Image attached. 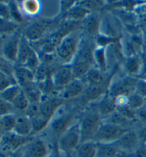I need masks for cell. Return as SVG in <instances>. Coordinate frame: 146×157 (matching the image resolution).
<instances>
[{"instance_id":"obj_21","label":"cell","mask_w":146,"mask_h":157,"mask_svg":"<svg viewBox=\"0 0 146 157\" xmlns=\"http://www.w3.org/2000/svg\"><path fill=\"white\" fill-rule=\"evenodd\" d=\"M125 155L120 151L115 142L98 143L96 157H119Z\"/></svg>"},{"instance_id":"obj_4","label":"cell","mask_w":146,"mask_h":157,"mask_svg":"<svg viewBox=\"0 0 146 157\" xmlns=\"http://www.w3.org/2000/svg\"><path fill=\"white\" fill-rule=\"evenodd\" d=\"M129 130L130 129H126L114 124L103 121L93 137V141L96 143L115 142Z\"/></svg>"},{"instance_id":"obj_54","label":"cell","mask_w":146,"mask_h":157,"mask_svg":"<svg viewBox=\"0 0 146 157\" xmlns=\"http://www.w3.org/2000/svg\"><path fill=\"white\" fill-rule=\"evenodd\" d=\"M2 75H4V73H2V71H0V76H2Z\"/></svg>"},{"instance_id":"obj_3","label":"cell","mask_w":146,"mask_h":157,"mask_svg":"<svg viewBox=\"0 0 146 157\" xmlns=\"http://www.w3.org/2000/svg\"><path fill=\"white\" fill-rule=\"evenodd\" d=\"M57 144L61 151L68 157H72L76 150L80 144V133L79 123L74 124L57 140Z\"/></svg>"},{"instance_id":"obj_15","label":"cell","mask_w":146,"mask_h":157,"mask_svg":"<svg viewBox=\"0 0 146 157\" xmlns=\"http://www.w3.org/2000/svg\"><path fill=\"white\" fill-rule=\"evenodd\" d=\"M83 80L88 86H107L108 76L105 71L92 67Z\"/></svg>"},{"instance_id":"obj_22","label":"cell","mask_w":146,"mask_h":157,"mask_svg":"<svg viewBox=\"0 0 146 157\" xmlns=\"http://www.w3.org/2000/svg\"><path fill=\"white\" fill-rule=\"evenodd\" d=\"M33 49L27 39L21 35L17 59V66H24Z\"/></svg>"},{"instance_id":"obj_14","label":"cell","mask_w":146,"mask_h":157,"mask_svg":"<svg viewBox=\"0 0 146 157\" xmlns=\"http://www.w3.org/2000/svg\"><path fill=\"white\" fill-rule=\"evenodd\" d=\"M73 120L74 114L71 112L63 114L52 120L50 126H51V132L53 133L56 139L59 138L64 132H66L71 126L73 125Z\"/></svg>"},{"instance_id":"obj_34","label":"cell","mask_w":146,"mask_h":157,"mask_svg":"<svg viewBox=\"0 0 146 157\" xmlns=\"http://www.w3.org/2000/svg\"><path fill=\"white\" fill-rule=\"evenodd\" d=\"M4 134L13 132L17 121V117L14 114H9L0 118Z\"/></svg>"},{"instance_id":"obj_31","label":"cell","mask_w":146,"mask_h":157,"mask_svg":"<svg viewBox=\"0 0 146 157\" xmlns=\"http://www.w3.org/2000/svg\"><path fill=\"white\" fill-rule=\"evenodd\" d=\"M21 90V88L17 84H13L12 86H9L4 91L0 93V98L4 101L12 104L15 98Z\"/></svg>"},{"instance_id":"obj_41","label":"cell","mask_w":146,"mask_h":157,"mask_svg":"<svg viewBox=\"0 0 146 157\" xmlns=\"http://www.w3.org/2000/svg\"><path fill=\"white\" fill-rule=\"evenodd\" d=\"M0 18L12 20L9 6L4 2H0Z\"/></svg>"},{"instance_id":"obj_9","label":"cell","mask_w":146,"mask_h":157,"mask_svg":"<svg viewBox=\"0 0 146 157\" xmlns=\"http://www.w3.org/2000/svg\"><path fill=\"white\" fill-rule=\"evenodd\" d=\"M30 139L29 137L19 136L14 132L8 133L2 135L0 149L2 151L12 153L21 149Z\"/></svg>"},{"instance_id":"obj_48","label":"cell","mask_w":146,"mask_h":157,"mask_svg":"<svg viewBox=\"0 0 146 157\" xmlns=\"http://www.w3.org/2000/svg\"><path fill=\"white\" fill-rule=\"evenodd\" d=\"M8 157H22V151H21V149L17 150L16 151L10 153Z\"/></svg>"},{"instance_id":"obj_51","label":"cell","mask_w":146,"mask_h":157,"mask_svg":"<svg viewBox=\"0 0 146 157\" xmlns=\"http://www.w3.org/2000/svg\"><path fill=\"white\" fill-rule=\"evenodd\" d=\"M140 78H143V79L146 81V74H145L144 75H143V77H140Z\"/></svg>"},{"instance_id":"obj_42","label":"cell","mask_w":146,"mask_h":157,"mask_svg":"<svg viewBox=\"0 0 146 157\" xmlns=\"http://www.w3.org/2000/svg\"><path fill=\"white\" fill-rule=\"evenodd\" d=\"M78 4L90 12L91 10H95V9H97V7H99V6L101 5V2L86 1V2H81V3H80Z\"/></svg>"},{"instance_id":"obj_26","label":"cell","mask_w":146,"mask_h":157,"mask_svg":"<svg viewBox=\"0 0 146 157\" xmlns=\"http://www.w3.org/2000/svg\"><path fill=\"white\" fill-rule=\"evenodd\" d=\"M100 22H101V20L97 15L89 14L84 19V32H86L91 36H95L99 32Z\"/></svg>"},{"instance_id":"obj_52","label":"cell","mask_w":146,"mask_h":157,"mask_svg":"<svg viewBox=\"0 0 146 157\" xmlns=\"http://www.w3.org/2000/svg\"><path fill=\"white\" fill-rule=\"evenodd\" d=\"M119 157H130V156H126V155H122V156H119Z\"/></svg>"},{"instance_id":"obj_45","label":"cell","mask_w":146,"mask_h":157,"mask_svg":"<svg viewBox=\"0 0 146 157\" xmlns=\"http://www.w3.org/2000/svg\"><path fill=\"white\" fill-rule=\"evenodd\" d=\"M136 118L143 125H146V109L142 108L136 112Z\"/></svg>"},{"instance_id":"obj_40","label":"cell","mask_w":146,"mask_h":157,"mask_svg":"<svg viewBox=\"0 0 146 157\" xmlns=\"http://www.w3.org/2000/svg\"><path fill=\"white\" fill-rule=\"evenodd\" d=\"M135 93L138 94L143 98L146 97V81L142 78H138L137 81Z\"/></svg>"},{"instance_id":"obj_20","label":"cell","mask_w":146,"mask_h":157,"mask_svg":"<svg viewBox=\"0 0 146 157\" xmlns=\"http://www.w3.org/2000/svg\"><path fill=\"white\" fill-rule=\"evenodd\" d=\"M70 66L73 78L76 79H84L91 67H93L90 63L78 59H74Z\"/></svg>"},{"instance_id":"obj_13","label":"cell","mask_w":146,"mask_h":157,"mask_svg":"<svg viewBox=\"0 0 146 157\" xmlns=\"http://www.w3.org/2000/svg\"><path fill=\"white\" fill-rule=\"evenodd\" d=\"M87 84L83 79L74 78L58 94V97L63 100H70L83 95L87 88Z\"/></svg>"},{"instance_id":"obj_49","label":"cell","mask_w":146,"mask_h":157,"mask_svg":"<svg viewBox=\"0 0 146 157\" xmlns=\"http://www.w3.org/2000/svg\"><path fill=\"white\" fill-rule=\"evenodd\" d=\"M9 154L10 153H8V152L0 150V157H8L9 155Z\"/></svg>"},{"instance_id":"obj_44","label":"cell","mask_w":146,"mask_h":157,"mask_svg":"<svg viewBox=\"0 0 146 157\" xmlns=\"http://www.w3.org/2000/svg\"><path fill=\"white\" fill-rule=\"evenodd\" d=\"M47 157H68V156H67L64 152L61 151L59 148L58 147L57 141H56V142L54 143L51 151H50V153Z\"/></svg>"},{"instance_id":"obj_46","label":"cell","mask_w":146,"mask_h":157,"mask_svg":"<svg viewBox=\"0 0 146 157\" xmlns=\"http://www.w3.org/2000/svg\"><path fill=\"white\" fill-rule=\"evenodd\" d=\"M61 4H62V12L66 13L70 10L73 6H75L76 3L75 1H62L61 2Z\"/></svg>"},{"instance_id":"obj_24","label":"cell","mask_w":146,"mask_h":157,"mask_svg":"<svg viewBox=\"0 0 146 157\" xmlns=\"http://www.w3.org/2000/svg\"><path fill=\"white\" fill-rule=\"evenodd\" d=\"M98 143L88 141L81 143L75 151L76 157H96Z\"/></svg>"},{"instance_id":"obj_18","label":"cell","mask_w":146,"mask_h":157,"mask_svg":"<svg viewBox=\"0 0 146 157\" xmlns=\"http://www.w3.org/2000/svg\"><path fill=\"white\" fill-rule=\"evenodd\" d=\"M96 107L103 121L107 119L116 109L114 99L108 94V92L99 100L96 104Z\"/></svg>"},{"instance_id":"obj_39","label":"cell","mask_w":146,"mask_h":157,"mask_svg":"<svg viewBox=\"0 0 146 157\" xmlns=\"http://www.w3.org/2000/svg\"><path fill=\"white\" fill-rule=\"evenodd\" d=\"M14 110V107L12 104L9 103L0 98V118L5 116V115L13 114Z\"/></svg>"},{"instance_id":"obj_6","label":"cell","mask_w":146,"mask_h":157,"mask_svg":"<svg viewBox=\"0 0 146 157\" xmlns=\"http://www.w3.org/2000/svg\"><path fill=\"white\" fill-rule=\"evenodd\" d=\"M121 153L126 156H131L141 145L136 131L129 130L125 132L118 140L115 141Z\"/></svg>"},{"instance_id":"obj_19","label":"cell","mask_w":146,"mask_h":157,"mask_svg":"<svg viewBox=\"0 0 146 157\" xmlns=\"http://www.w3.org/2000/svg\"><path fill=\"white\" fill-rule=\"evenodd\" d=\"M13 132L19 136L29 137V135L32 134L31 119L25 114L17 117L16 124H15Z\"/></svg>"},{"instance_id":"obj_7","label":"cell","mask_w":146,"mask_h":157,"mask_svg":"<svg viewBox=\"0 0 146 157\" xmlns=\"http://www.w3.org/2000/svg\"><path fill=\"white\" fill-rule=\"evenodd\" d=\"M21 35L18 32L7 38L2 44V52L4 59L9 63H17Z\"/></svg>"},{"instance_id":"obj_32","label":"cell","mask_w":146,"mask_h":157,"mask_svg":"<svg viewBox=\"0 0 146 157\" xmlns=\"http://www.w3.org/2000/svg\"><path fill=\"white\" fill-rule=\"evenodd\" d=\"M21 9L28 16H36L40 11V4L36 0H27L21 3Z\"/></svg>"},{"instance_id":"obj_23","label":"cell","mask_w":146,"mask_h":157,"mask_svg":"<svg viewBox=\"0 0 146 157\" xmlns=\"http://www.w3.org/2000/svg\"><path fill=\"white\" fill-rule=\"evenodd\" d=\"M89 13L90 12L86 10L84 7H83L79 4H76L70 10L65 13L63 18L66 21L79 22L80 21L84 20L90 14Z\"/></svg>"},{"instance_id":"obj_12","label":"cell","mask_w":146,"mask_h":157,"mask_svg":"<svg viewBox=\"0 0 146 157\" xmlns=\"http://www.w3.org/2000/svg\"><path fill=\"white\" fill-rule=\"evenodd\" d=\"M52 82L55 86L56 91L60 92L71 81L74 79L70 64L62 65L52 73Z\"/></svg>"},{"instance_id":"obj_36","label":"cell","mask_w":146,"mask_h":157,"mask_svg":"<svg viewBox=\"0 0 146 157\" xmlns=\"http://www.w3.org/2000/svg\"><path fill=\"white\" fill-rule=\"evenodd\" d=\"M9 6L11 17L12 20L15 21L16 23H19L22 21V15L21 14L20 10H19V6H17V3L15 2H9L8 3Z\"/></svg>"},{"instance_id":"obj_37","label":"cell","mask_w":146,"mask_h":157,"mask_svg":"<svg viewBox=\"0 0 146 157\" xmlns=\"http://www.w3.org/2000/svg\"><path fill=\"white\" fill-rule=\"evenodd\" d=\"M118 112L120 113L121 115H123L126 119L133 121L135 120H137L136 118V112L130 109L128 105L122 106H117L116 109Z\"/></svg>"},{"instance_id":"obj_55","label":"cell","mask_w":146,"mask_h":157,"mask_svg":"<svg viewBox=\"0 0 146 157\" xmlns=\"http://www.w3.org/2000/svg\"><path fill=\"white\" fill-rule=\"evenodd\" d=\"M2 43V39H1V36H0V44Z\"/></svg>"},{"instance_id":"obj_29","label":"cell","mask_w":146,"mask_h":157,"mask_svg":"<svg viewBox=\"0 0 146 157\" xmlns=\"http://www.w3.org/2000/svg\"><path fill=\"white\" fill-rule=\"evenodd\" d=\"M18 24L12 20L0 18V36H9L17 33Z\"/></svg>"},{"instance_id":"obj_8","label":"cell","mask_w":146,"mask_h":157,"mask_svg":"<svg viewBox=\"0 0 146 157\" xmlns=\"http://www.w3.org/2000/svg\"><path fill=\"white\" fill-rule=\"evenodd\" d=\"M22 157H47L50 151L43 139H31L21 148Z\"/></svg>"},{"instance_id":"obj_17","label":"cell","mask_w":146,"mask_h":157,"mask_svg":"<svg viewBox=\"0 0 146 157\" xmlns=\"http://www.w3.org/2000/svg\"><path fill=\"white\" fill-rule=\"evenodd\" d=\"M13 76H14L17 84L21 88L30 83L35 82L34 73L24 67L17 66L14 67Z\"/></svg>"},{"instance_id":"obj_27","label":"cell","mask_w":146,"mask_h":157,"mask_svg":"<svg viewBox=\"0 0 146 157\" xmlns=\"http://www.w3.org/2000/svg\"><path fill=\"white\" fill-rule=\"evenodd\" d=\"M104 122H108V123L114 124L115 126H120V127L126 128V129H130V126L132 125L133 121L130 120L126 119L123 115L117 112L116 110L110 115L107 119L103 120Z\"/></svg>"},{"instance_id":"obj_43","label":"cell","mask_w":146,"mask_h":157,"mask_svg":"<svg viewBox=\"0 0 146 157\" xmlns=\"http://www.w3.org/2000/svg\"><path fill=\"white\" fill-rule=\"evenodd\" d=\"M140 144H146V125H143L136 131Z\"/></svg>"},{"instance_id":"obj_47","label":"cell","mask_w":146,"mask_h":157,"mask_svg":"<svg viewBox=\"0 0 146 157\" xmlns=\"http://www.w3.org/2000/svg\"><path fill=\"white\" fill-rule=\"evenodd\" d=\"M130 157H146V146L141 144Z\"/></svg>"},{"instance_id":"obj_10","label":"cell","mask_w":146,"mask_h":157,"mask_svg":"<svg viewBox=\"0 0 146 157\" xmlns=\"http://www.w3.org/2000/svg\"><path fill=\"white\" fill-rule=\"evenodd\" d=\"M51 24L45 20L34 21L25 28L22 35L29 43L35 42L44 37Z\"/></svg>"},{"instance_id":"obj_16","label":"cell","mask_w":146,"mask_h":157,"mask_svg":"<svg viewBox=\"0 0 146 157\" xmlns=\"http://www.w3.org/2000/svg\"><path fill=\"white\" fill-rule=\"evenodd\" d=\"M143 59L139 54L126 58L124 62V69L128 75L136 77L142 73Z\"/></svg>"},{"instance_id":"obj_53","label":"cell","mask_w":146,"mask_h":157,"mask_svg":"<svg viewBox=\"0 0 146 157\" xmlns=\"http://www.w3.org/2000/svg\"><path fill=\"white\" fill-rule=\"evenodd\" d=\"M2 135L0 134V144H1V141H2Z\"/></svg>"},{"instance_id":"obj_35","label":"cell","mask_w":146,"mask_h":157,"mask_svg":"<svg viewBox=\"0 0 146 157\" xmlns=\"http://www.w3.org/2000/svg\"><path fill=\"white\" fill-rule=\"evenodd\" d=\"M144 105V98L138 94L133 93L128 97V106L133 110L137 111L140 109Z\"/></svg>"},{"instance_id":"obj_2","label":"cell","mask_w":146,"mask_h":157,"mask_svg":"<svg viewBox=\"0 0 146 157\" xmlns=\"http://www.w3.org/2000/svg\"><path fill=\"white\" fill-rule=\"evenodd\" d=\"M80 34L74 31L64 36L56 48L55 54L57 57L65 63L74 59L80 43Z\"/></svg>"},{"instance_id":"obj_1","label":"cell","mask_w":146,"mask_h":157,"mask_svg":"<svg viewBox=\"0 0 146 157\" xmlns=\"http://www.w3.org/2000/svg\"><path fill=\"white\" fill-rule=\"evenodd\" d=\"M78 123L80 133V144L93 141L98 129L103 123V119L99 114L96 106H92L86 111Z\"/></svg>"},{"instance_id":"obj_11","label":"cell","mask_w":146,"mask_h":157,"mask_svg":"<svg viewBox=\"0 0 146 157\" xmlns=\"http://www.w3.org/2000/svg\"><path fill=\"white\" fill-rule=\"evenodd\" d=\"M64 100L58 96H49L43 95L39 102V112L43 117L51 121L52 117L58 109L62 105Z\"/></svg>"},{"instance_id":"obj_50","label":"cell","mask_w":146,"mask_h":157,"mask_svg":"<svg viewBox=\"0 0 146 157\" xmlns=\"http://www.w3.org/2000/svg\"><path fill=\"white\" fill-rule=\"evenodd\" d=\"M143 108H145L146 109V97L144 98V105H143Z\"/></svg>"},{"instance_id":"obj_33","label":"cell","mask_w":146,"mask_h":157,"mask_svg":"<svg viewBox=\"0 0 146 157\" xmlns=\"http://www.w3.org/2000/svg\"><path fill=\"white\" fill-rule=\"evenodd\" d=\"M32 134H37L47 127L50 122V120L43 117L41 114L37 116L32 118Z\"/></svg>"},{"instance_id":"obj_5","label":"cell","mask_w":146,"mask_h":157,"mask_svg":"<svg viewBox=\"0 0 146 157\" xmlns=\"http://www.w3.org/2000/svg\"><path fill=\"white\" fill-rule=\"evenodd\" d=\"M138 78L126 76L120 79L115 81L108 89V94L113 99L119 96L128 97L135 92L136 85Z\"/></svg>"},{"instance_id":"obj_28","label":"cell","mask_w":146,"mask_h":157,"mask_svg":"<svg viewBox=\"0 0 146 157\" xmlns=\"http://www.w3.org/2000/svg\"><path fill=\"white\" fill-rule=\"evenodd\" d=\"M94 64L97 65V67L101 71L106 72L107 71V62H106V47L98 46L95 47L93 53Z\"/></svg>"},{"instance_id":"obj_56","label":"cell","mask_w":146,"mask_h":157,"mask_svg":"<svg viewBox=\"0 0 146 157\" xmlns=\"http://www.w3.org/2000/svg\"><path fill=\"white\" fill-rule=\"evenodd\" d=\"M145 146H146V144H145Z\"/></svg>"},{"instance_id":"obj_38","label":"cell","mask_w":146,"mask_h":157,"mask_svg":"<svg viewBox=\"0 0 146 157\" xmlns=\"http://www.w3.org/2000/svg\"><path fill=\"white\" fill-rule=\"evenodd\" d=\"M17 84L14 76L2 75L0 76V93L4 91L9 86Z\"/></svg>"},{"instance_id":"obj_30","label":"cell","mask_w":146,"mask_h":157,"mask_svg":"<svg viewBox=\"0 0 146 157\" xmlns=\"http://www.w3.org/2000/svg\"><path fill=\"white\" fill-rule=\"evenodd\" d=\"M12 104L14 110H17L19 112L24 113L25 114V112H27L30 103L27 95L25 94L22 89L12 101Z\"/></svg>"},{"instance_id":"obj_25","label":"cell","mask_w":146,"mask_h":157,"mask_svg":"<svg viewBox=\"0 0 146 157\" xmlns=\"http://www.w3.org/2000/svg\"><path fill=\"white\" fill-rule=\"evenodd\" d=\"M21 89L27 95L30 104H39L43 94L36 82L30 83L22 87Z\"/></svg>"}]
</instances>
